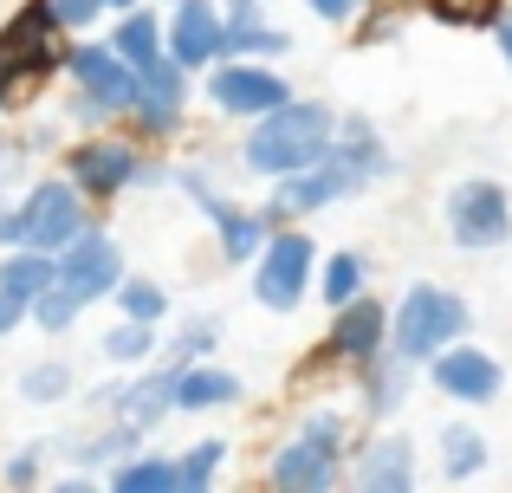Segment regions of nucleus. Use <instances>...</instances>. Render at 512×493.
<instances>
[{
    "label": "nucleus",
    "instance_id": "19",
    "mask_svg": "<svg viewBox=\"0 0 512 493\" xmlns=\"http://www.w3.org/2000/svg\"><path fill=\"white\" fill-rule=\"evenodd\" d=\"M163 52L182 72H208L221 59V0H169L163 13Z\"/></svg>",
    "mask_w": 512,
    "mask_h": 493
},
{
    "label": "nucleus",
    "instance_id": "9",
    "mask_svg": "<svg viewBox=\"0 0 512 493\" xmlns=\"http://www.w3.org/2000/svg\"><path fill=\"white\" fill-rule=\"evenodd\" d=\"M441 228L461 253H493L512 241V195L493 176H467L441 195Z\"/></svg>",
    "mask_w": 512,
    "mask_h": 493
},
{
    "label": "nucleus",
    "instance_id": "14",
    "mask_svg": "<svg viewBox=\"0 0 512 493\" xmlns=\"http://www.w3.org/2000/svg\"><path fill=\"white\" fill-rule=\"evenodd\" d=\"M422 377H428L435 396H448V403H461V409H487V403L506 396V364L487 351V344H467V338L441 344V351L422 364Z\"/></svg>",
    "mask_w": 512,
    "mask_h": 493
},
{
    "label": "nucleus",
    "instance_id": "4",
    "mask_svg": "<svg viewBox=\"0 0 512 493\" xmlns=\"http://www.w3.org/2000/svg\"><path fill=\"white\" fill-rule=\"evenodd\" d=\"M65 117L78 130H117L137 98V65H124L111 52V39H91V33H72L65 39Z\"/></svg>",
    "mask_w": 512,
    "mask_h": 493
},
{
    "label": "nucleus",
    "instance_id": "18",
    "mask_svg": "<svg viewBox=\"0 0 512 493\" xmlns=\"http://www.w3.org/2000/svg\"><path fill=\"white\" fill-rule=\"evenodd\" d=\"M415 383H422V364H409V357H396V351H376L370 364L350 370V416L370 422V429L376 422H396L402 409H409Z\"/></svg>",
    "mask_w": 512,
    "mask_h": 493
},
{
    "label": "nucleus",
    "instance_id": "22",
    "mask_svg": "<svg viewBox=\"0 0 512 493\" xmlns=\"http://www.w3.org/2000/svg\"><path fill=\"white\" fill-rule=\"evenodd\" d=\"M331 156H344V163L357 169L370 189L396 176V150H389V137L376 130V117H363V111H338V137H331Z\"/></svg>",
    "mask_w": 512,
    "mask_h": 493
},
{
    "label": "nucleus",
    "instance_id": "40",
    "mask_svg": "<svg viewBox=\"0 0 512 493\" xmlns=\"http://www.w3.org/2000/svg\"><path fill=\"white\" fill-rule=\"evenodd\" d=\"M493 33V46H500V59H506V72H512V7H500V20L487 26Z\"/></svg>",
    "mask_w": 512,
    "mask_h": 493
},
{
    "label": "nucleus",
    "instance_id": "33",
    "mask_svg": "<svg viewBox=\"0 0 512 493\" xmlns=\"http://www.w3.org/2000/svg\"><path fill=\"white\" fill-rule=\"evenodd\" d=\"M214 351H221V318L214 312H188L163 338V364H201V357H214Z\"/></svg>",
    "mask_w": 512,
    "mask_h": 493
},
{
    "label": "nucleus",
    "instance_id": "27",
    "mask_svg": "<svg viewBox=\"0 0 512 493\" xmlns=\"http://www.w3.org/2000/svg\"><path fill=\"white\" fill-rule=\"evenodd\" d=\"M98 357H104L111 370L156 364V357H163V325H150V318H117V325L98 338Z\"/></svg>",
    "mask_w": 512,
    "mask_h": 493
},
{
    "label": "nucleus",
    "instance_id": "32",
    "mask_svg": "<svg viewBox=\"0 0 512 493\" xmlns=\"http://www.w3.org/2000/svg\"><path fill=\"white\" fill-rule=\"evenodd\" d=\"M221 468H227V442H221V435H201V442L175 448V493L214 487V481H221Z\"/></svg>",
    "mask_w": 512,
    "mask_h": 493
},
{
    "label": "nucleus",
    "instance_id": "2",
    "mask_svg": "<svg viewBox=\"0 0 512 493\" xmlns=\"http://www.w3.org/2000/svg\"><path fill=\"white\" fill-rule=\"evenodd\" d=\"M59 176L72 182L91 208L124 202V195H137V189H169V163H156L130 130H85V137H72L65 156H59Z\"/></svg>",
    "mask_w": 512,
    "mask_h": 493
},
{
    "label": "nucleus",
    "instance_id": "37",
    "mask_svg": "<svg viewBox=\"0 0 512 493\" xmlns=\"http://www.w3.org/2000/svg\"><path fill=\"white\" fill-rule=\"evenodd\" d=\"M20 325H26V299L20 292H0V338H13Z\"/></svg>",
    "mask_w": 512,
    "mask_h": 493
},
{
    "label": "nucleus",
    "instance_id": "42",
    "mask_svg": "<svg viewBox=\"0 0 512 493\" xmlns=\"http://www.w3.org/2000/svg\"><path fill=\"white\" fill-rule=\"evenodd\" d=\"M124 7H137V0H104V13H124Z\"/></svg>",
    "mask_w": 512,
    "mask_h": 493
},
{
    "label": "nucleus",
    "instance_id": "26",
    "mask_svg": "<svg viewBox=\"0 0 512 493\" xmlns=\"http://www.w3.org/2000/svg\"><path fill=\"white\" fill-rule=\"evenodd\" d=\"M435 474L448 487H461V481H480V474H487V435L474 429V422H448V429L435 435Z\"/></svg>",
    "mask_w": 512,
    "mask_h": 493
},
{
    "label": "nucleus",
    "instance_id": "3",
    "mask_svg": "<svg viewBox=\"0 0 512 493\" xmlns=\"http://www.w3.org/2000/svg\"><path fill=\"white\" fill-rule=\"evenodd\" d=\"M350 409L318 403L292 422V435L266 455V487L279 493H331L350 474Z\"/></svg>",
    "mask_w": 512,
    "mask_h": 493
},
{
    "label": "nucleus",
    "instance_id": "13",
    "mask_svg": "<svg viewBox=\"0 0 512 493\" xmlns=\"http://www.w3.org/2000/svg\"><path fill=\"white\" fill-rule=\"evenodd\" d=\"M169 383H175V364H163V357H156V364H137V370H124L117 383H98V390H91V416L124 422V429H137L143 442H150V435L175 416Z\"/></svg>",
    "mask_w": 512,
    "mask_h": 493
},
{
    "label": "nucleus",
    "instance_id": "31",
    "mask_svg": "<svg viewBox=\"0 0 512 493\" xmlns=\"http://www.w3.org/2000/svg\"><path fill=\"white\" fill-rule=\"evenodd\" d=\"M52 273H59L52 253H39V247H0V292H20V299L33 305V292H46Z\"/></svg>",
    "mask_w": 512,
    "mask_h": 493
},
{
    "label": "nucleus",
    "instance_id": "38",
    "mask_svg": "<svg viewBox=\"0 0 512 493\" xmlns=\"http://www.w3.org/2000/svg\"><path fill=\"white\" fill-rule=\"evenodd\" d=\"M26 98V85H20V72H13V65L7 59H0V117H7L13 111V104H20Z\"/></svg>",
    "mask_w": 512,
    "mask_h": 493
},
{
    "label": "nucleus",
    "instance_id": "28",
    "mask_svg": "<svg viewBox=\"0 0 512 493\" xmlns=\"http://www.w3.org/2000/svg\"><path fill=\"white\" fill-rule=\"evenodd\" d=\"M13 396H20V403H33V409H59V403H72V396H78V370H72V357H33V364L13 377Z\"/></svg>",
    "mask_w": 512,
    "mask_h": 493
},
{
    "label": "nucleus",
    "instance_id": "16",
    "mask_svg": "<svg viewBox=\"0 0 512 493\" xmlns=\"http://www.w3.org/2000/svg\"><path fill=\"white\" fill-rule=\"evenodd\" d=\"M344 481L363 487V493H409L415 481H422V455H415L409 429L376 422V429L350 448V474H344Z\"/></svg>",
    "mask_w": 512,
    "mask_h": 493
},
{
    "label": "nucleus",
    "instance_id": "5",
    "mask_svg": "<svg viewBox=\"0 0 512 493\" xmlns=\"http://www.w3.org/2000/svg\"><path fill=\"white\" fill-rule=\"evenodd\" d=\"M474 338V305L461 292L435 286V279H415L396 305H389V351L409 357V364H428L441 344Z\"/></svg>",
    "mask_w": 512,
    "mask_h": 493
},
{
    "label": "nucleus",
    "instance_id": "30",
    "mask_svg": "<svg viewBox=\"0 0 512 493\" xmlns=\"http://www.w3.org/2000/svg\"><path fill=\"white\" fill-rule=\"evenodd\" d=\"M111 305H117V318H150V325H169V312H175V299H169L163 279L130 273V266H124V279H117Z\"/></svg>",
    "mask_w": 512,
    "mask_h": 493
},
{
    "label": "nucleus",
    "instance_id": "34",
    "mask_svg": "<svg viewBox=\"0 0 512 493\" xmlns=\"http://www.w3.org/2000/svg\"><path fill=\"white\" fill-rule=\"evenodd\" d=\"M46 461H52L46 442H20L7 461H0V481L7 487H46Z\"/></svg>",
    "mask_w": 512,
    "mask_h": 493
},
{
    "label": "nucleus",
    "instance_id": "11",
    "mask_svg": "<svg viewBox=\"0 0 512 493\" xmlns=\"http://www.w3.org/2000/svg\"><path fill=\"white\" fill-rule=\"evenodd\" d=\"M13 208H20V247H39V253H59L72 234H85L91 221H98V208H91L65 176L26 182V189L13 195Z\"/></svg>",
    "mask_w": 512,
    "mask_h": 493
},
{
    "label": "nucleus",
    "instance_id": "21",
    "mask_svg": "<svg viewBox=\"0 0 512 493\" xmlns=\"http://www.w3.org/2000/svg\"><path fill=\"white\" fill-rule=\"evenodd\" d=\"M240 396H247V383H240L227 364H214V357H201V364H175V383H169L175 416H214V409H234Z\"/></svg>",
    "mask_w": 512,
    "mask_h": 493
},
{
    "label": "nucleus",
    "instance_id": "39",
    "mask_svg": "<svg viewBox=\"0 0 512 493\" xmlns=\"http://www.w3.org/2000/svg\"><path fill=\"white\" fill-rule=\"evenodd\" d=\"M0 247H20V208H13V195H0Z\"/></svg>",
    "mask_w": 512,
    "mask_h": 493
},
{
    "label": "nucleus",
    "instance_id": "24",
    "mask_svg": "<svg viewBox=\"0 0 512 493\" xmlns=\"http://www.w3.org/2000/svg\"><path fill=\"white\" fill-rule=\"evenodd\" d=\"M111 52L124 65H150V59H163V13H156V0H137V7H124V13H111Z\"/></svg>",
    "mask_w": 512,
    "mask_h": 493
},
{
    "label": "nucleus",
    "instance_id": "41",
    "mask_svg": "<svg viewBox=\"0 0 512 493\" xmlns=\"http://www.w3.org/2000/svg\"><path fill=\"white\" fill-rule=\"evenodd\" d=\"M20 143H7V137H0V195H7V182H13V163H20Z\"/></svg>",
    "mask_w": 512,
    "mask_h": 493
},
{
    "label": "nucleus",
    "instance_id": "1",
    "mask_svg": "<svg viewBox=\"0 0 512 493\" xmlns=\"http://www.w3.org/2000/svg\"><path fill=\"white\" fill-rule=\"evenodd\" d=\"M331 137H338V104L299 98V91H292L286 104L247 117V137H240V169H247V176H260V182L292 176V169L318 163V156L331 150Z\"/></svg>",
    "mask_w": 512,
    "mask_h": 493
},
{
    "label": "nucleus",
    "instance_id": "36",
    "mask_svg": "<svg viewBox=\"0 0 512 493\" xmlns=\"http://www.w3.org/2000/svg\"><path fill=\"white\" fill-rule=\"evenodd\" d=\"M357 7H363V0H305V13H318L325 26H350V20H357Z\"/></svg>",
    "mask_w": 512,
    "mask_h": 493
},
{
    "label": "nucleus",
    "instance_id": "17",
    "mask_svg": "<svg viewBox=\"0 0 512 493\" xmlns=\"http://www.w3.org/2000/svg\"><path fill=\"white\" fill-rule=\"evenodd\" d=\"M52 260H59V286H72L78 299H85V312L98 299H111L117 279H124V247H117V234L104 228V221H91L85 234H72Z\"/></svg>",
    "mask_w": 512,
    "mask_h": 493
},
{
    "label": "nucleus",
    "instance_id": "20",
    "mask_svg": "<svg viewBox=\"0 0 512 493\" xmlns=\"http://www.w3.org/2000/svg\"><path fill=\"white\" fill-rule=\"evenodd\" d=\"M292 33L266 20L260 0H221V59H286Z\"/></svg>",
    "mask_w": 512,
    "mask_h": 493
},
{
    "label": "nucleus",
    "instance_id": "25",
    "mask_svg": "<svg viewBox=\"0 0 512 493\" xmlns=\"http://www.w3.org/2000/svg\"><path fill=\"white\" fill-rule=\"evenodd\" d=\"M111 493H175V455L169 448H130L104 468Z\"/></svg>",
    "mask_w": 512,
    "mask_h": 493
},
{
    "label": "nucleus",
    "instance_id": "15",
    "mask_svg": "<svg viewBox=\"0 0 512 493\" xmlns=\"http://www.w3.org/2000/svg\"><path fill=\"white\" fill-rule=\"evenodd\" d=\"M376 351H389V299H376V292L363 286L357 299L331 305V325H325V338H318V364H338L350 377V370L370 364Z\"/></svg>",
    "mask_w": 512,
    "mask_h": 493
},
{
    "label": "nucleus",
    "instance_id": "8",
    "mask_svg": "<svg viewBox=\"0 0 512 493\" xmlns=\"http://www.w3.org/2000/svg\"><path fill=\"white\" fill-rule=\"evenodd\" d=\"M363 189H370V182H363L344 156L325 150L318 163H305V169H292V176L266 182L260 208L273 215V228H279V221H318L325 208H338V202H350V195H363Z\"/></svg>",
    "mask_w": 512,
    "mask_h": 493
},
{
    "label": "nucleus",
    "instance_id": "6",
    "mask_svg": "<svg viewBox=\"0 0 512 493\" xmlns=\"http://www.w3.org/2000/svg\"><path fill=\"white\" fill-rule=\"evenodd\" d=\"M253 273V305H266V312H299L305 292H312V273H318V241L305 221H279L273 234L260 241V253L247 260Z\"/></svg>",
    "mask_w": 512,
    "mask_h": 493
},
{
    "label": "nucleus",
    "instance_id": "10",
    "mask_svg": "<svg viewBox=\"0 0 512 493\" xmlns=\"http://www.w3.org/2000/svg\"><path fill=\"white\" fill-rule=\"evenodd\" d=\"M195 91H201V98H208L221 117H240V124H247V117L286 104L299 85H292V78L279 72L273 59H214L208 72L195 78Z\"/></svg>",
    "mask_w": 512,
    "mask_h": 493
},
{
    "label": "nucleus",
    "instance_id": "35",
    "mask_svg": "<svg viewBox=\"0 0 512 493\" xmlns=\"http://www.w3.org/2000/svg\"><path fill=\"white\" fill-rule=\"evenodd\" d=\"M52 20H59L65 33H91V26L104 20V0H52Z\"/></svg>",
    "mask_w": 512,
    "mask_h": 493
},
{
    "label": "nucleus",
    "instance_id": "12",
    "mask_svg": "<svg viewBox=\"0 0 512 493\" xmlns=\"http://www.w3.org/2000/svg\"><path fill=\"white\" fill-rule=\"evenodd\" d=\"M65 26L52 20V0H20V7L0 20V59L20 72V85H46V78H59L65 65Z\"/></svg>",
    "mask_w": 512,
    "mask_h": 493
},
{
    "label": "nucleus",
    "instance_id": "43",
    "mask_svg": "<svg viewBox=\"0 0 512 493\" xmlns=\"http://www.w3.org/2000/svg\"><path fill=\"white\" fill-rule=\"evenodd\" d=\"M156 7H169V0H156Z\"/></svg>",
    "mask_w": 512,
    "mask_h": 493
},
{
    "label": "nucleus",
    "instance_id": "29",
    "mask_svg": "<svg viewBox=\"0 0 512 493\" xmlns=\"http://www.w3.org/2000/svg\"><path fill=\"white\" fill-rule=\"evenodd\" d=\"M370 286V253H357V247H338V253H318V273H312V292L325 305H344V299H357V292Z\"/></svg>",
    "mask_w": 512,
    "mask_h": 493
},
{
    "label": "nucleus",
    "instance_id": "7",
    "mask_svg": "<svg viewBox=\"0 0 512 493\" xmlns=\"http://www.w3.org/2000/svg\"><path fill=\"white\" fill-rule=\"evenodd\" d=\"M188 104H195V72H182L163 52V59L137 65V98H130L117 130H130L143 150H163V143H175L188 130Z\"/></svg>",
    "mask_w": 512,
    "mask_h": 493
},
{
    "label": "nucleus",
    "instance_id": "23",
    "mask_svg": "<svg viewBox=\"0 0 512 493\" xmlns=\"http://www.w3.org/2000/svg\"><path fill=\"white\" fill-rule=\"evenodd\" d=\"M208 234H214V253H221L227 266H247L253 253H260V241L273 234V215H266L260 202H227L221 215L208 221Z\"/></svg>",
    "mask_w": 512,
    "mask_h": 493
}]
</instances>
